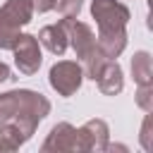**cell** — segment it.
I'll list each match as a JSON object with an SVG mask.
<instances>
[{"label": "cell", "mask_w": 153, "mask_h": 153, "mask_svg": "<svg viewBox=\"0 0 153 153\" xmlns=\"http://www.w3.org/2000/svg\"><path fill=\"white\" fill-rule=\"evenodd\" d=\"M127 45V33L124 29H115V31H100L98 33V50L110 60L117 57Z\"/></svg>", "instance_id": "10"}, {"label": "cell", "mask_w": 153, "mask_h": 153, "mask_svg": "<svg viewBox=\"0 0 153 153\" xmlns=\"http://www.w3.org/2000/svg\"><path fill=\"white\" fill-rule=\"evenodd\" d=\"M105 62H108V57H105V55L98 50V45H96V48L84 57V69H81V72H84L88 79H93V81H96V79H98V74H100V69L105 67Z\"/></svg>", "instance_id": "13"}, {"label": "cell", "mask_w": 153, "mask_h": 153, "mask_svg": "<svg viewBox=\"0 0 153 153\" xmlns=\"http://www.w3.org/2000/svg\"><path fill=\"white\" fill-rule=\"evenodd\" d=\"M141 143H143L146 151L153 148V141H151V117H146V122H143V129H141Z\"/></svg>", "instance_id": "16"}, {"label": "cell", "mask_w": 153, "mask_h": 153, "mask_svg": "<svg viewBox=\"0 0 153 153\" xmlns=\"http://www.w3.org/2000/svg\"><path fill=\"white\" fill-rule=\"evenodd\" d=\"M12 50H14V62H17L22 74L38 72V67H41V48H38V41L33 36H29V33L19 36L14 41V45H12Z\"/></svg>", "instance_id": "5"}, {"label": "cell", "mask_w": 153, "mask_h": 153, "mask_svg": "<svg viewBox=\"0 0 153 153\" xmlns=\"http://www.w3.org/2000/svg\"><path fill=\"white\" fill-rule=\"evenodd\" d=\"M5 79H10V67L5 62H0V81H5Z\"/></svg>", "instance_id": "17"}, {"label": "cell", "mask_w": 153, "mask_h": 153, "mask_svg": "<svg viewBox=\"0 0 153 153\" xmlns=\"http://www.w3.org/2000/svg\"><path fill=\"white\" fill-rule=\"evenodd\" d=\"M153 88H151V84H146V86H139V93H136V100H139V105L146 110V112H151L153 110Z\"/></svg>", "instance_id": "15"}, {"label": "cell", "mask_w": 153, "mask_h": 153, "mask_svg": "<svg viewBox=\"0 0 153 153\" xmlns=\"http://www.w3.org/2000/svg\"><path fill=\"white\" fill-rule=\"evenodd\" d=\"M41 148L43 151H76V129L67 122L55 124Z\"/></svg>", "instance_id": "8"}, {"label": "cell", "mask_w": 153, "mask_h": 153, "mask_svg": "<svg viewBox=\"0 0 153 153\" xmlns=\"http://www.w3.org/2000/svg\"><path fill=\"white\" fill-rule=\"evenodd\" d=\"M96 81H98L100 93H105V96H115V93H120L122 86H124L120 65H117V62H105V67L100 69V74H98Z\"/></svg>", "instance_id": "9"}, {"label": "cell", "mask_w": 153, "mask_h": 153, "mask_svg": "<svg viewBox=\"0 0 153 153\" xmlns=\"http://www.w3.org/2000/svg\"><path fill=\"white\" fill-rule=\"evenodd\" d=\"M55 7L65 19L67 17H76L79 10H81V0H55Z\"/></svg>", "instance_id": "14"}, {"label": "cell", "mask_w": 153, "mask_h": 153, "mask_svg": "<svg viewBox=\"0 0 153 153\" xmlns=\"http://www.w3.org/2000/svg\"><path fill=\"white\" fill-rule=\"evenodd\" d=\"M81 79H84V72L76 62H57L50 69V86L60 96H72L81 86Z\"/></svg>", "instance_id": "4"}, {"label": "cell", "mask_w": 153, "mask_h": 153, "mask_svg": "<svg viewBox=\"0 0 153 153\" xmlns=\"http://www.w3.org/2000/svg\"><path fill=\"white\" fill-rule=\"evenodd\" d=\"M62 26H65V31H69L67 38H72V45H74V50H76V57L84 60V57L96 48V38H93L91 29H88L86 24H81V22H74L72 17H67V19L62 22Z\"/></svg>", "instance_id": "7"}, {"label": "cell", "mask_w": 153, "mask_h": 153, "mask_svg": "<svg viewBox=\"0 0 153 153\" xmlns=\"http://www.w3.org/2000/svg\"><path fill=\"white\" fill-rule=\"evenodd\" d=\"M48 112L50 103L36 91H10L0 96V124L17 127L26 141Z\"/></svg>", "instance_id": "1"}, {"label": "cell", "mask_w": 153, "mask_h": 153, "mask_svg": "<svg viewBox=\"0 0 153 153\" xmlns=\"http://www.w3.org/2000/svg\"><path fill=\"white\" fill-rule=\"evenodd\" d=\"M33 14L31 0H7L0 7V48H12L19 38V26L29 24Z\"/></svg>", "instance_id": "2"}, {"label": "cell", "mask_w": 153, "mask_h": 153, "mask_svg": "<svg viewBox=\"0 0 153 153\" xmlns=\"http://www.w3.org/2000/svg\"><path fill=\"white\" fill-rule=\"evenodd\" d=\"M38 41L55 55H62L65 48H67V31L62 24H53V26H45L41 33H38Z\"/></svg>", "instance_id": "11"}, {"label": "cell", "mask_w": 153, "mask_h": 153, "mask_svg": "<svg viewBox=\"0 0 153 153\" xmlns=\"http://www.w3.org/2000/svg\"><path fill=\"white\" fill-rule=\"evenodd\" d=\"M108 146V124L103 120H88L76 129V151H105Z\"/></svg>", "instance_id": "6"}, {"label": "cell", "mask_w": 153, "mask_h": 153, "mask_svg": "<svg viewBox=\"0 0 153 153\" xmlns=\"http://www.w3.org/2000/svg\"><path fill=\"white\" fill-rule=\"evenodd\" d=\"M131 72L139 86H146L153 81V69H151V55L148 53H136L131 60Z\"/></svg>", "instance_id": "12"}, {"label": "cell", "mask_w": 153, "mask_h": 153, "mask_svg": "<svg viewBox=\"0 0 153 153\" xmlns=\"http://www.w3.org/2000/svg\"><path fill=\"white\" fill-rule=\"evenodd\" d=\"M91 12H93L100 31L124 29V24H127V19H129V10H127L122 2H115V0H93Z\"/></svg>", "instance_id": "3"}]
</instances>
